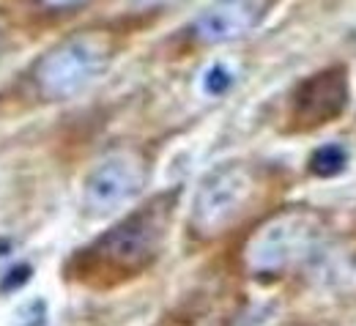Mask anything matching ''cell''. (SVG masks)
<instances>
[{
	"label": "cell",
	"mask_w": 356,
	"mask_h": 326,
	"mask_svg": "<svg viewBox=\"0 0 356 326\" xmlns=\"http://www.w3.org/2000/svg\"><path fill=\"white\" fill-rule=\"evenodd\" d=\"M181 192V186H170L151 195L86 247L74 250L63 269L66 279L90 291H113L151 272L168 247Z\"/></svg>",
	"instance_id": "cell-1"
},
{
	"label": "cell",
	"mask_w": 356,
	"mask_h": 326,
	"mask_svg": "<svg viewBox=\"0 0 356 326\" xmlns=\"http://www.w3.org/2000/svg\"><path fill=\"white\" fill-rule=\"evenodd\" d=\"M285 168L264 159H225L192 192L186 233L195 244H214L250 222L282 192Z\"/></svg>",
	"instance_id": "cell-2"
},
{
	"label": "cell",
	"mask_w": 356,
	"mask_h": 326,
	"mask_svg": "<svg viewBox=\"0 0 356 326\" xmlns=\"http://www.w3.org/2000/svg\"><path fill=\"white\" fill-rule=\"evenodd\" d=\"M332 247V217L310 203L274 206L241 241L238 263L258 282H277L312 269Z\"/></svg>",
	"instance_id": "cell-3"
},
{
	"label": "cell",
	"mask_w": 356,
	"mask_h": 326,
	"mask_svg": "<svg viewBox=\"0 0 356 326\" xmlns=\"http://www.w3.org/2000/svg\"><path fill=\"white\" fill-rule=\"evenodd\" d=\"M129 33L124 22H99L66 33L31 63L28 83L33 96L44 104H55L86 93L121 58Z\"/></svg>",
	"instance_id": "cell-4"
},
{
	"label": "cell",
	"mask_w": 356,
	"mask_h": 326,
	"mask_svg": "<svg viewBox=\"0 0 356 326\" xmlns=\"http://www.w3.org/2000/svg\"><path fill=\"white\" fill-rule=\"evenodd\" d=\"M351 104V74L346 63H329L302 77L285 99L282 135H312L337 124Z\"/></svg>",
	"instance_id": "cell-5"
},
{
	"label": "cell",
	"mask_w": 356,
	"mask_h": 326,
	"mask_svg": "<svg viewBox=\"0 0 356 326\" xmlns=\"http://www.w3.org/2000/svg\"><path fill=\"white\" fill-rule=\"evenodd\" d=\"M148 179H151V156L143 148L137 145L115 148L104 154L83 179L80 206L90 220L110 217L134 203L145 189Z\"/></svg>",
	"instance_id": "cell-6"
},
{
	"label": "cell",
	"mask_w": 356,
	"mask_h": 326,
	"mask_svg": "<svg viewBox=\"0 0 356 326\" xmlns=\"http://www.w3.org/2000/svg\"><path fill=\"white\" fill-rule=\"evenodd\" d=\"M280 0H209L184 28L189 47H220L258 31Z\"/></svg>",
	"instance_id": "cell-7"
},
{
	"label": "cell",
	"mask_w": 356,
	"mask_h": 326,
	"mask_svg": "<svg viewBox=\"0 0 356 326\" xmlns=\"http://www.w3.org/2000/svg\"><path fill=\"white\" fill-rule=\"evenodd\" d=\"M348 168V151L340 142H326L318 145L307 159V170L315 179H334Z\"/></svg>",
	"instance_id": "cell-8"
},
{
	"label": "cell",
	"mask_w": 356,
	"mask_h": 326,
	"mask_svg": "<svg viewBox=\"0 0 356 326\" xmlns=\"http://www.w3.org/2000/svg\"><path fill=\"white\" fill-rule=\"evenodd\" d=\"M44 11H55V14H69V11H77L83 6H88L90 0H36Z\"/></svg>",
	"instance_id": "cell-9"
},
{
	"label": "cell",
	"mask_w": 356,
	"mask_h": 326,
	"mask_svg": "<svg viewBox=\"0 0 356 326\" xmlns=\"http://www.w3.org/2000/svg\"><path fill=\"white\" fill-rule=\"evenodd\" d=\"M225 74V69L222 66H214L211 72H209V77H206V91L209 93H222V91H227L230 88V77H222Z\"/></svg>",
	"instance_id": "cell-10"
}]
</instances>
